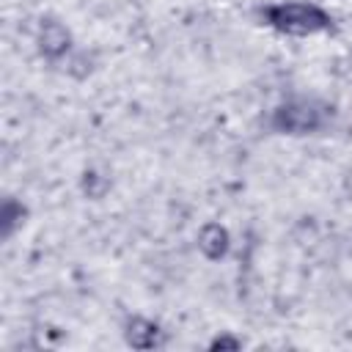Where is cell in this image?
<instances>
[{
  "label": "cell",
  "instance_id": "1",
  "mask_svg": "<svg viewBox=\"0 0 352 352\" xmlns=\"http://www.w3.org/2000/svg\"><path fill=\"white\" fill-rule=\"evenodd\" d=\"M261 19L267 28L283 36H319L333 30V14L308 0H280L261 8Z\"/></svg>",
  "mask_w": 352,
  "mask_h": 352
},
{
  "label": "cell",
  "instance_id": "2",
  "mask_svg": "<svg viewBox=\"0 0 352 352\" xmlns=\"http://www.w3.org/2000/svg\"><path fill=\"white\" fill-rule=\"evenodd\" d=\"M333 107L314 96H294L272 110V129L283 135H316L330 124Z\"/></svg>",
  "mask_w": 352,
  "mask_h": 352
},
{
  "label": "cell",
  "instance_id": "3",
  "mask_svg": "<svg viewBox=\"0 0 352 352\" xmlns=\"http://www.w3.org/2000/svg\"><path fill=\"white\" fill-rule=\"evenodd\" d=\"M66 47H69V33L58 22H47L41 28V52L55 58V55H63Z\"/></svg>",
  "mask_w": 352,
  "mask_h": 352
},
{
  "label": "cell",
  "instance_id": "4",
  "mask_svg": "<svg viewBox=\"0 0 352 352\" xmlns=\"http://www.w3.org/2000/svg\"><path fill=\"white\" fill-rule=\"evenodd\" d=\"M126 336H129V344H135V346H157L160 344V327L146 319H132Z\"/></svg>",
  "mask_w": 352,
  "mask_h": 352
}]
</instances>
